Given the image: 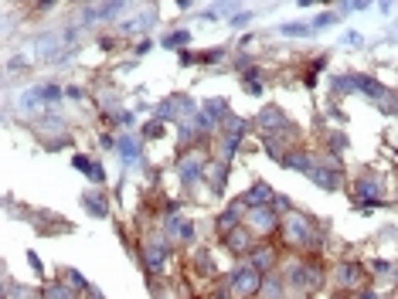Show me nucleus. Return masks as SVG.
Returning <instances> with one entry per match:
<instances>
[{
    "label": "nucleus",
    "mask_w": 398,
    "mask_h": 299,
    "mask_svg": "<svg viewBox=\"0 0 398 299\" xmlns=\"http://www.w3.org/2000/svg\"><path fill=\"white\" fill-rule=\"evenodd\" d=\"M283 238L290 241L293 249H310V245H317V232H313V221L306 218V214H286L283 218Z\"/></svg>",
    "instance_id": "1"
},
{
    "label": "nucleus",
    "mask_w": 398,
    "mask_h": 299,
    "mask_svg": "<svg viewBox=\"0 0 398 299\" xmlns=\"http://www.w3.org/2000/svg\"><path fill=\"white\" fill-rule=\"evenodd\" d=\"M256 293H262V272L248 266H239L235 272L229 276V296L231 299H252Z\"/></svg>",
    "instance_id": "2"
},
{
    "label": "nucleus",
    "mask_w": 398,
    "mask_h": 299,
    "mask_svg": "<svg viewBox=\"0 0 398 299\" xmlns=\"http://www.w3.org/2000/svg\"><path fill=\"white\" fill-rule=\"evenodd\" d=\"M245 228L252 232L256 238L273 235L279 228V218H276V207H248L245 211Z\"/></svg>",
    "instance_id": "3"
},
{
    "label": "nucleus",
    "mask_w": 398,
    "mask_h": 299,
    "mask_svg": "<svg viewBox=\"0 0 398 299\" xmlns=\"http://www.w3.org/2000/svg\"><path fill=\"white\" fill-rule=\"evenodd\" d=\"M290 283H293V286H300L303 293H317V289L323 286V272L313 266V262H300V266H293Z\"/></svg>",
    "instance_id": "4"
},
{
    "label": "nucleus",
    "mask_w": 398,
    "mask_h": 299,
    "mask_svg": "<svg viewBox=\"0 0 398 299\" xmlns=\"http://www.w3.org/2000/svg\"><path fill=\"white\" fill-rule=\"evenodd\" d=\"M164 266H167V249H164L157 238H150V241L143 245V268H147L150 279H157V276L164 272Z\"/></svg>",
    "instance_id": "5"
},
{
    "label": "nucleus",
    "mask_w": 398,
    "mask_h": 299,
    "mask_svg": "<svg viewBox=\"0 0 398 299\" xmlns=\"http://www.w3.org/2000/svg\"><path fill=\"white\" fill-rule=\"evenodd\" d=\"M225 245H229V252H235V255H252V249H256L259 241H256V235L242 224V228H235L231 235H225Z\"/></svg>",
    "instance_id": "6"
},
{
    "label": "nucleus",
    "mask_w": 398,
    "mask_h": 299,
    "mask_svg": "<svg viewBox=\"0 0 398 299\" xmlns=\"http://www.w3.org/2000/svg\"><path fill=\"white\" fill-rule=\"evenodd\" d=\"M361 266H354V262H340L334 272V286L337 289H351V286H361Z\"/></svg>",
    "instance_id": "7"
},
{
    "label": "nucleus",
    "mask_w": 398,
    "mask_h": 299,
    "mask_svg": "<svg viewBox=\"0 0 398 299\" xmlns=\"http://www.w3.org/2000/svg\"><path fill=\"white\" fill-rule=\"evenodd\" d=\"M248 266L256 268V272H269L276 266V249L273 245H256L252 255H248Z\"/></svg>",
    "instance_id": "8"
},
{
    "label": "nucleus",
    "mask_w": 398,
    "mask_h": 299,
    "mask_svg": "<svg viewBox=\"0 0 398 299\" xmlns=\"http://www.w3.org/2000/svg\"><path fill=\"white\" fill-rule=\"evenodd\" d=\"M273 197H276L273 187H269V184H262V180L252 190H245V194H242L245 207H269V201H273Z\"/></svg>",
    "instance_id": "9"
},
{
    "label": "nucleus",
    "mask_w": 398,
    "mask_h": 299,
    "mask_svg": "<svg viewBox=\"0 0 398 299\" xmlns=\"http://www.w3.org/2000/svg\"><path fill=\"white\" fill-rule=\"evenodd\" d=\"M201 173H204V157H201V153H191V157L181 163V180L184 184H194Z\"/></svg>",
    "instance_id": "10"
},
{
    "label": "nucleus",
    "mask_w": 398,
    "mask_h": 299,
    "mask_svg": "<svg viewBox=\"0 0 398 299\" xmlns=\"http://www.w3.org/2000/svg\"><path fill=\"white\" fill-rule=\"evenodd\" d=\"M72 163H75V170L89 173L92 184H103V180H106V177H103V167H99V163H92L85 153H75V157H72Z\"/></svg>",
    "instance_id": "11"
},
{
    "label": "nucleus",
    "mask_w": 398,
    "mask_h": 299,
    "mask_svg": "<svg viewBox=\"0 0 398 299\" xmlns=\"http://www.w3.org/2000/svg\"><path fill=\"white\" fill-rule=\"evenodd\" d=\"M283 167H290V170H303V173H313L317 167H313V157L306 153V150H300V153H290V157H283Z\"/></svg>",
    "instance_id": "12"
},
{
    "label": "nucleus",
    "mask_w": 398,
    "mask_h": 299,
    "mask_svg": "<svg viewBox=\"0 0 398 299\" xmlns=\"http://www.w3.org/2000/svg\"><path fill=\"white\" fill-rule=\"evenodd\" d=\"M116 146H120V157L126 160V163H137V160L143 157V153H140V140H133V136H122Z\"/></svg>",
    "instance_id": "13"
},
{
    "label": "nucleus",
    "mask_w": 398,
    "mask_h": 299,
    "mask_svg": "<svg viewBox=\"0 0 398 299\" xmlns=\"http://www.w3.org/2000/svg\"><path fill=\"white\" fill-rule=\"evenodd\" d=\"M85 207H89V214H95V218H106L109 214V205L103 194H85Z\"/></svg>",
    "instance_id": "14"
},
{
    "label": "nucleus",
    "mask_w": 398,
    "mask_h": 299,
    "mask_svg": "<svg viewBox=\"0 0 398 299\" xmlns=\"http://www.w3.org/2000/svg\"><path fill=\"white\" fill-rule=\"evenodd\" d=\"M61 276H65V283H68V289H72V293H89V289H92V286L85 283V276H78L75 268H65Z\"/></svg>",
    "instance_id": "15"
},
{
    "label": "nucleus",
    "mask_w": 398,
    "mask_h": 299,
    "mask_svg": "<svg viewBox=\"0 0 398 299\" xmlns=\"http://www.w3.org/2000/svg\"><path fill=\"white\" fill-rule=\"evenodd\" d=\"M208 184H211L214 194H221V190H225V163H218V167H208Z\"/></svg>",
    "instance_id": "16"
},
{
    "label": "nucleus",
    "mask_w": 398,
    "mask_h": 299,
    "mask_svg": "<svg viewBox=\"0 0 398 299\" xmlns=\"http://www.w3.org/2000/svg\"><path fill=\"white\" fill-rule=\"evenodd\" d=\"M259 123H262V129H283L286 123H283V112L279 109H266L259 116Z\"/></svg>",
    "instance_id": "17"
},
{
    "label": "nucleus",
    "mask_w": 398,
    "mask_h": 299,
    "mask_svg": "<svg viewBox=\"0 0 398 299\" xmlns=\"http://www.w3.org/2000/svg\"><path fill=\"white\" fill-rule=\"evenodd\" d=\"M45 299H75L72 296V289L65 283H51V286H45V293H41Z\"/></svg>",
    "instance_id": "18"
},
{
    "label": "nucleus",
    "mask_w": 398,
    "mask_h": 299,
    "mask_svg": "<svg viewBox=\"0 0 398 299\" xmlns=\"http://www.w3.org/2000/svg\"><path fill=\"white\" fill-rule=\"evenodd\" d=\"M160 45H164V48H184V45H191V34H187V31H174V34H167Z\"/></svg>",
    "instance_id": "19"
},
{
    "label": "nucleus",
    "mask_w": 398,
    "mask_h": 299,
    "mask_svg": "<svg viewBox=\"0 0 398 299\" xmlns=\"http://www.w3.org/2000/svg\"><path fill=\"white\" fill-rule=\"evenodd\" d=\"M160 136H164V123H160V119L143 126V140H160Z\"/></svg>",
    "instance_id": "20"
},
{
    "label": "nucleus",
    "mask_w": 398,
    "mask_h": 299,
    "mask_svg": "<svg viewBox=\"0 0 398 299\" xmlns=\"http://www.w3.org/2000/svg\"><path fill=\"white\" fill-rule=\"evenodd\" d=\"M283 34H296V38H306V34H310V28H306V24H283Z\"/></svg>",
    "instance_id": "21"
},
{
    "label": "nucleus",
    "mask_w": 398,
    "mask_h": 299,
    "mask_svg": "<svg viewBox=\"0 0 398 299\" xmlns=\"http://www.w3.org/2000/svg\"><path fill=\"white\" fill-rule=\"evenodd\" d=\"M337 17L340 14H320L317 21H313V28H330V24H337Z\"/></svg>",
    "instance_id": "22"
},
{
    "label": "nucleus",
    "mask_w": 398,
    "mask_h": 299,
    "mask_svg": "<svg viewBox=\"0 0 398 299\" xmlns=\"http://www.w3.org/2000/svg\"><path fill=\"white\" fill-rule=\"evenodd\" d=\"M344 45L361 48V45H365V38H361V34H357V31H347V34H344Z\"/></svg>",
    "instance_id": "23"
},
{
    "label": "nucleus",
    "mask_w": 398,
    "mask_h": 299,
    "mask_svg": "<svg viewBox=\"0 0 398 299\" xmlns=\"http://www.w3.org/2000/svg\"><path fill=\"white\" fill-rule=\"evenodd\" d=\"M248 21H252V14H248V11H242L239 17H231V24H235V28H242V24H248Z\"/></svg>",
    "instance_id": "24"
},
{
    "label": "nucleus",
    "mask_w": 398,
    "mask_h": 299,
    "mask_svg": "<svg viewBox=\"0 0 398 299\" xmlns=\"http://www.w3.org/2000/svg\"><path fill=\"white\" fill-rule=\"evenodd\" d=\"M361 299H378V296H375V293H367V296H361Z\"/></svg>",
    "instance_id": "25"
},
{
    "label": "nucleus",
    "mask_w": 398,
    "mask_h": 299,
    "mask_svg": "<svg viewBox=\"0 0 398 299\" xmlns=\"http://www.w3.org/2000/svg\"><path fill=\"white\" fill-rule=\"evenodd\" d=\"M157 299H170V296H160V293H157Z\"/></svg>",
    "instance_id": "26"
}]
</instances>
